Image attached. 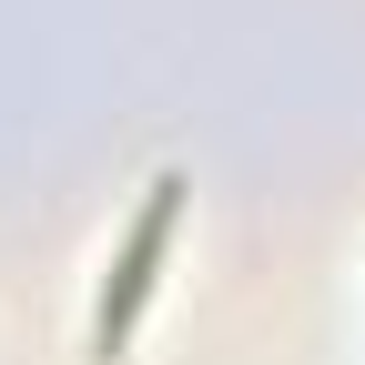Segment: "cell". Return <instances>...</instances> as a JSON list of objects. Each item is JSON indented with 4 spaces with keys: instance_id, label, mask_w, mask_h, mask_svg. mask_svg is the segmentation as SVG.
Returning a JSON list of instances; mask_svg holds the SVG:
<instances>
[{
    "instance_id": "cell-1",
    "label": "cell",
    "mask_w": 365,
    "mask_h": 365,
    "mask_svg": "<svg viewBox=\"0 0 365 365\" xmlns=\"http://www.w3.org/2000/svg\"><path fill=\"white\" fill-rule=\"evenodd\" d=\"M173 213H182V173H163L153 203H143V223H132L122 274H112V294H102V325H91V355H122L132 314H143V294H153V264H163V244H173Z\"/></svg>"
}]
</instances>
